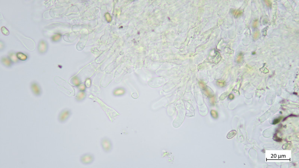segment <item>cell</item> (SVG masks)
I'll return each mask as SVG.
<instances>
[{
	"instance_id": "obj_10",
	"label": "cell",
	"mask_w": 299,
	"mask_h": 168,
	"mask_svg": "<svg viewBox=\"0 0 299 168\" xmlns=\"http://www.w3.org/2000/svg\"><path fill=\"white\" fill-rule=\"evenodd\" d=\"M16 56L19 60H21V61H26L27 59V55L20 52L17 53H16Z\"/></svg>"
},
{
	"instance_id": "obj_8",
	"label": "cell",
	"mask_w": 299,
	"mask_h": 168,
	"mask_svg": "<svg viewBox=\"0 0 299 168\" xmlns=\"http://www.w3.org/2000/svg\"><path fill=\"white\" fill-rule=\"evenodd\" d=\"M86 96L85 93L80 91L77 93L76 96V99L77 101H80L84 99Z\"/></svg>"
},
{
	"instance_id": "obj_16",
	"label": "cell",
	"mask_w": 299,
	"mask_h": 168,
	"mask_svg": "<svg viewBox=\"0 0 299 168\" xmlns=\"http://www.w3.org/2000/svg\"><path fill=\"white\" fill-rule=\"evenodd\" d=\"M79 89L80 90L83 91L85 89V86L83 84H81L79 87Z\"/></svg>"
},
{
	"instance_id": "obj_3",
	"label": "cell",
	"mask_w": 299,
	"mask_h": 168,
	"mask_svg": "<svg viewBox=\"0 0 299 168\" xmlns=\"http://www.w3.org/2000/svg\"><path fill=\"white\" fill-rule=\"evenodd\" d=\"M31 91L36 96H41L42 94V89L39 84L36 82H33L30 85Z\"/></svg>"
},
{
	"instance_id": "obj_1",
	"label": "cell",
	"mask_w": 299,
	"mask_h": 168,
	"mask_svg": "<svg viewBox=\"0 0 299 168\" xmlns=\"http://www.w3.org/2000/svg\"><path fill=\"white\" fill-rule=\"evenodd\" d=\"M92 97H93V100L97 101V102H98L101 106L102 109L104 110L106 113L107 114L108 116L109 117L110 120H112L113 118L116 117L118 115V113H117L115 110L112 109L111 108H109L107 105H106L103 103V102L101 101L98 98L94 97V96H92Z\"/></svg>"
},
{
	"instance_id": "obj_4",
	"label": "cell",
	"mask_w": 299,
	"mask_h": 168,
	"mask_svg": "<svg viewBox=\"0 0 299 168\" xmlns=\"http://www.w3.org/2000/svg\"><path fill=\"white\" fill-rule=\"evenodd\" d=\"M94 157L92 155L90 154H85L81 156L80 157V161L84 164H90L94 160Z\"/></svg>"
},
{
	"instance_id": "obj_12",
	"label": "cell",
	"mask_w": 299,
	"mask_h": 168,
	"mask_svg": "<svg viewBox=\"0 0 299 168\" xmlns=\"http://www.w3.org/2000/svg\"><path fill=\"white\" fill-rule=\"evenodd\" d=\"M237 131L235 130H232L229 132L227 135V138L229 139H231L236 135Z\"/></svg>"
},
{
	"instance_id": "obj_13",
	"label": "cell",
	"mask_w": 299,
	"mask_h": 168,
	"mask_svg": "<svg viewBox=\"0 0 299 168\" xmlns=\"http://www.w3.org/2000/svg\"><path fill=\"white\" fill-rule=\"evenodd\" d=\"M71 83L73 85L76 86L79 85L80 82L78 78L76 77H74L71 79Z\"/></svg>"
},
{
	"instance_id": "obj_2",
	"label": "cell",
	"mask_w": 299,
	"mask_h": 168,
	"mask_svg": "<svg viewBox=\"0 0 299 168\" xmlns=\"http://www.w3.org/2000/svg\"><path fill=\"white\" fill-rule=\"evenodd\" d=\"M71 114L70 110L67 108L64 109L59 112L58 116V120L62 123H65L69 118Z\"/></svg>"
},
{
	"instance_id": "obj_18",
	"label": "cell",
	"mask_w": 299,
	"mask_h": 168,
	"mask_svg": "<svg viewBox=\"0 0 299 168\" xmlns=\"http://www.w3.org/2000/svg\"><path fill=\"white\" fill-rule=\"evenodd\" d=\"M279 119H276L274 120L273 122V124H277V123L279 122Z\"/></svg>"
},
{
	"instance_id": "obj_11",
	"label": "cell",
	"mask_w": 299,
	"mask_h": 168,
	"mask_svg": "<svg viewBox=\"0 0 299 168\" xmlns=\"http://www.w3.org/2000/svg\"><path fill=\"white\" fill-rule=\"evenodd\" d=\"M61 36L59 34H55L52 37V40L54 42H58L61 38Z\"/></svg>"
},
{
	"instance_id": "obj_14",
	"label": "cell",
	"mask_w": 299,
	"mask_h": 168,
	"mask_svg": "<svg viewBox=\"0 0 299 168\" xmlns=\"http://www.w3.org/2000/svg\"><path fill=\"white\" fill-rule=\"evenodd\" d=\"M125 91L122 89H117L114 92V94L115 95H120L124 94Z\"/></svg>"
},
{
	"instance_id": "obj_6",
	"label": "cell",
	"mask_w": 299,
	"mask_h": 168,
	"mask_svg": "<svg viewBox=\"0 0 299 168\" xmlns=\"http://www.w3.org/2000/svg\"><path fill=\"white\" fill-rule=\"evenodd\" d=\"M48 48L47 44L45 41L41 40L38 46V51L41 54L45 53L47 51Z\"/></svg>"
},
{
	"instance_id": "obj_7",
	"label": "cell",
	"mask_w": 299,
	"mask_h": 168,
	"mask_svg": "<svg viewBox=\"0 0 299 168\" xmlns=\"http://www.w3.org/2000/svg\"><path fill=\"white\" fill-rule=\"evenodd\" d=\"M1 63L3 64L7 67H10L12 64V61L10 58L6 57H3L1 58Z\"/></svg>"
},
{
	"instance_id": "obj_9",
	"label": "cell",
	"mask_w": 299,
	"mask_h": 168,
	"mask_svg": "<svg viewBox=\"0 0 299 168\" xmlns=\"http://www.w3.org/2000/svg\"><path fill=\"white\" fill-rule=\"evenodd\" d=\"M9 58H10L11 61L14 63H16L19 61V59L18 58L16 54L14 52H11L9 54Z\"/></svg>"
},
{
	"instance_id": "obj_17",
	"label": "cell",
	"mask_w": 299,
	"mask_h": 168,
	"mask_svg": "<svg viewBox=\"0 0 299 168\" xmlns=\"http://www.w3.org/2000/svg\"><path fill=\"white\" fill-rule=\"evenodd\" d=\"M274 137H275V138H274V137H273V138H275V140H275V141H277V142L282 141V139H280V138H278V136H277L276 135H274Z\"/></svg>"
},
{
	"instance_id": "obj_5",
	"label": "cell",
	"mask_w": 299,
	"mask_h": 168,
	"mask_svg": "<svg viewBox=\"0 0 299 168\" xmlns=\"http://www.w3.org/2000/svg\"><path fill=\"white\" fill-rule=\"evenodd\" d=\"M101 145L103 149L106 152H109L112 149L111 141L107 138H104L101 141Z\"/></svg>"
},
{
	"instance_id": "obj_15",
	"label": "cell",
	"mask_w": 299,
	"mask_h": 168,
	"mask_svg": "<svg viewBox=\"0 0 299 168\" xmlns=\"http://www.w3.org/2000/svg\"><path fill=\"white\" fill-rule=\"evenodd\" d=\"M1 30L2 33L5 35H8L9 34V33H9V32L7 28H5V27H2L1 28Z\"/></svg>"
}]
</instances>
